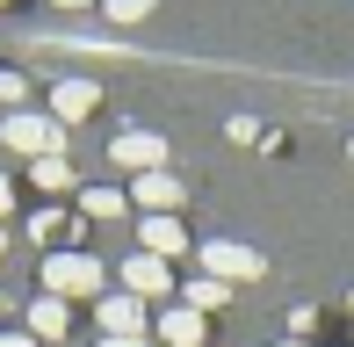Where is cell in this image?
I'll return each mask as SVG.
<instances>
[{"mask_svg": "<svg viewBox=\"0 0 354 347\" xmlns=\"http://www.w3.org/2000/svg\"><path fill=\"white\" fill-rule=\"evenodd\" d=\"M44 297H58V304L94 297V304H102V297H109V268L94 254H51V261H44Z\"/></svg>", "mask_w": 354, "mask_h": 347, "instance_id": "6da1fadb", "label": "cell"}, {"mask_svg": "<svg viewBox=\"0 0 354 347\" xmlns=\"http://www.w3.org/2000/svg\"><path fill=\"white\" fill-rule=\"evenodd\" d=\"M0 145L22 152V160H51V152H66V123L37 116V109H15V116H0Z\"/></svg>", "mask_w": 354, "mask_h": 347, "instance_id": "7a4b0ae2", "label": "cell"}, {"mask_svg": "<svg viewBox=\"0 0 354 347\" xmlns=\"http://www.w3.org/2000/svg\"><path fill=\"white\" fill-rule=\"evenodd\" d=\"M203 275H217V282H261L268 261L253 254V246H239V239H203Z\"/></svg>", "mask_w": 354, "mask_h": 347, "instance_id": "3957f363", "label": "cell"}, {"mask_svg": "<svg viewBox=\"0 0 354 347\" xmlns=\"http://www.w3.org/2000/svg\"><path fill=\"white\" fill-rule=\"evenodd\" d=\"M94 319H102V340H145V297L109 290L102 304H94Z\"/></svg>", "mask_w": 354, "mask_h": 347, "instance_id": "277c9868", "label": "cell"}, {"mask_svg": "<svg viewBox=\"0 0 354 347\" xmlns=\"http://www.w3.org/2000/svg\"><path fill=\"white\" fill-rule=\"evenodd\" d=\"M109 160L131 174V181H138V174H159V167H167V138H159V131H123L116 145H109Z\"/></svg>", "mask_w": 354, "mask_h": 347, "instance_id": "5b68a950", "label": "cell"}, {"mask_svg": "<svg viewBox=\"0 0 354 347\" xmlns=\"http://www.w3.org/2000/svg\"><path fill=\"white\" fill-rule=\"evenodd\" d=\"M131 203H138L145 217H174V210H181V181H174L167 167H159V174H138V181H131Z\"/></svg>", "mask_w": 354, "mask_h": 347, "instance_id": "8992f818", "label": "cell"}, {"mask_svg": "<svg viewBox=\"0 0 354 347\" xmlns=\"http://www.w3.org/2000/svg\"><path fill=\"white\" fill-rule=\"evenodd\" d=\"M123 290L152 304V297H167V290H174V268H167V261H152V254H131V261H123Z\"/></svg>", "mask_w": 354, "mask_h": 347, "instance_id": "52a82bcc", "label": "cell"}, {"mask_svg": "<svg viewBox=\"0 0 354 347\" xmlns=\"http://www.w3.org/2000/svg\"><path fill=\"white\" fill-rule=\"evenodd\" d=\"M102 109V87L94 80H58L51 87V123H80V116H94Z\"/></svg>", "mask_w": 354, "mask_h": 347, "instance_id": "ba28073f", "label": "cell"}, {"mask_svg": "<svg viewBox=\"0 0 354 347\" xmlns=\"http://www.w3.org/2000/svg\"><path fill=\"white\" fill-rule=\"evenodd\" d=\"M138 239H145V254H152V261H174V254L188 246V232H181V217H145Z\"/></svg>", "mask_w": 354, "mask_h": 347, "instance_id": "9c48e42d", "label": "cell"}, {"mask_svg": "<svg viewBox=\"0 0 354 347\" xmlns=\"http://www.w3.org/2000/svg\"><path fill=\"white\" fill-rule=\"evenodd\" d=\"M66 333H73V311L37 290V304H29V340H66Z\"/></svg>", "mask_w": 354, "mask_h": 347, "instance_id": "30bf717a", "label": "cell"}, {"mask_svg": "<svg viewBox=\"0 0 354 347\" xmlns=\"http://www.w3.org/2000/svg\"><path fill=\"white\" fill-rule=\"evenodd\" d=\"M159 340H167V347H203V311L167 304V311H159Z\"/></svg>", "mask_w": 354, "mask_h": 347, "instance_id": "8fae6325", "label": "cell"}, {"mask_svg": "<svg viewBox=\"0 0 354 347\" xmlns=\"http://www.w3.org/2000/svg\"><path fill=\"white\" fill-rule=\"evenodd\" d=\"M29 239H37V246H66V239H80V225L66 210H37V217H29Z\"/></svg>", "mask_w": 354, "mask_h": 347, "instance_id": "7c38bea8", "label": "cell"}, {"mask_svg": "<svg viewBox=\"0 0 354 347\" xmlns=\"http://www.w3.org/2000/svg\"><path fill=\"white\" fill-rule=\"evenodd\" d=\"M123 210H131L123 188H80V217H102V225H109V217H123Z\"/></svg>", "mask_w": 354, "mask_h": 347, "instance_id": "4fadbf2b", "label": "cell"}, {"mask_svg": "<svg viewBox=\"0 0 354 347\" xmlns=\"http://www.w3.org/2000/svg\"><path fill=\"white\" fill-rule=\"evenodd\" d=\"M29 181H37L44 196H66V188H73V167H66V152H51V160H29Z\"/></svg>", "mask_w": 354, "mask_h": 347, "instance_id": "5bb4252c", "label": "cell"}, {"mask_svg": "<svg viewBox=\"0 0 354 347\" xmlns=\"http://www.w3.org/2000/svg\"><path fill=\"white\" fill-rule=\"evenodd\" d=\"M181 297H188V311H203V319H210V311L224 304V297H232V282H217V275H196Z\"/></svg>", "mask_w": 354, "mask_h": 347, "instance_id": "9a60e30c", "label": "cell"}, {"mask_svg": "<svg viewBox=\"0 0 354 347\" xmlns=\"http://www.w3.org/2000/svg\"><path fill=\"white\" fill-rule=\"evenodd\" d=\"M102 8H109V22H145L152 0H102Z\"/></svg>", "mask_w": 354, "mask_h": 347, "instance_id": "2e32d148", "label": "cell"}, {"mask_svg": "<svg viewBox=\"0 0 354 347\" xmlns=\"http://www.w3.org/2000/svg\"><path fill=\"white\" fill-rule=\"evenodd\" d=\"M29 102V80L22 73H0V109H22Z\"/></svg>", "mask_w": 354, "mask_h": 347, "instance_id": "e0dca14e", "label": "cell"}, {"mask_svg": "<svg viewBox=\"0 0 354 347\" xmlns=\"http://www.w3.org/2000/svg\"><path fill=\"white\" fill-rule=\"evenodd\" d=\"M15 210V188H8V174H0V217H8Z\"/></svg>", "mask_w": 354, "mask_h": 347, "instance_id": "ac0fdd59", "label": "cell"}, {"mask_svg": "<svg viewBox=\"0 0 354 347\" xmlns=\"http://www.w3.org/2000/svg\"><path fill=\"white\" fill-rule=\"evenodd\" d=\"M0 347H37V340H29V333H0Z\"/></svg>", "mask_w": 354, "mask_h": 347, "instance_id": "d6986e66", "label": "cell"}, {"mask_svg": "<svg viewBox=\"0 0 354 347\" xmlns=\"http://www.w3.org/2000/svg\"><path fill=\"white\" fill-rule=\"evenodd\" d=\"M51 8H66V15H80V8H94V0H51Z\"/></svg>", "mask_w": 354, "mask_h": 347, "instance_id": "ffe728a7", "label": "cell"}, {"mask_svg": "<svg viewBox=\"0 0 354 347\" xmlns=\"http://www.w3.org/2000/svg\"><path fill=\"white\" fill-rule=\"evenodd\" d=\"M94 347H152V340H94Z\"/></svg>", "mask_w": 354, "mask_h": 347, "instance_id": "44dd1931", "label": "cell"}, {"mask_svg": "<svg viewBox=\"0 0 354 347\" xmlns=\"http://www.w3.org/2000/svg\"><path fill=\"white\" fill-rule=\"evenodd\" d=\"M0 254H8V232H0Z\"/></svg>", "mask_w": 354, "mask_h": 347, "instance_id": "7402d4cb", "label": "cell"}, {"mask_svg": "<svg viewBox=\"0 0 354 347\" xmlns=\"http://www.w3.org/2000/svg\"><path fill=\"white\" fill-rule=\"evenodd\" d=\"M347 160H354V145H347Z\"/></svg>", "mask_w": 354, "mask_h": 347, "instance_id": "603a6c76", "label": "cell"}, {"mask_svg": "<svg viewBox=\"0 0 354 347\" xmlns=\"http://www.w3.org/2000/svg\"><path fill=\"white\" fill-rule=\"evenodd\" d=\"M0 8H8V0H0Z\"/></svg>", "mask_w": 354, "mask_h": 347, "instance_id": "cb8c5ba5", "label": "cell"}, {"mask_svg": "<svg viewBox=\"0 0 354 347\" xmlns=\"http://www.w3.org/2000/svg\"><path fill=\"white\" fill-rule=\"evenodd\" d=\"M0 304H8V297H0Z\"/></svg>", "mask_w": 354, "mask_h": 347, "instance_id": "d4e9b609", "label": "cell"}]
</instances>
